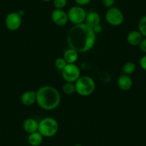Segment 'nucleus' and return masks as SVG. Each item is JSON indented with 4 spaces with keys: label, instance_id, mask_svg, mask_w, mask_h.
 Here are the masks:
<instances>
[{
    "label": "nucleus",
    "instance_id": "obj_1",
    "mask_svg": "<svg viewBox=\"0 0 146 146\" xmlns=\"http://www.w3.org/2000/svg\"><path fill=\"white\" fill-rule=\"evenodd\" d=\"M67 42L69 47L78 52H87L95 45L96 32L85 23L75 25L69 30Z\"/></svg>",
    "mask_w": 146,
    "mask_h": 146
},
{
    "label": "nucleus",
    "instance_id": "obj_2",
    "mask_svg": "<svg viewBox=\"0 0 146 146\" xmlns=\"http://www.w3.org/2000/svg\"><path fill=\"white\" fill-rule=\"evenodd\" d=\"M36 102L40 108L47 111L58 108L61 102V96L58 90L50 85L42 86L36 92Z\"/></svg>",
    "mask_w": 146,
    "mask_h": 146
},
{
    "label": "nucleus",
    "instance_id": "obj_3",
    "mask_svg": "<svg viewBox=\"0 0 146 146\" xmlns=\"http://www.w3.org/2000/svg\"><path fill=\"white\" fill-rule=\"evenodd\" d=\"M75 92L79 95L87 97L92 95L95 90V82L90 76H80L75 82Z\"/></svg>",
    "mask_w": 146,
    "mask_h": 146
},
{
    "label": "nucleus",
    "instance_id": "obj_4",
    "mask_svg": "<svg viewBox=\"0 0 146 146\" xmlns=\"http://www.w3.org/2000/svg\"><path fill=\"white\" fill-rule=\"evenodd\" d=\"M58 130V122L53 117H44L39 122L38 131L44 137H53L57 134Z\"/></svg>",
    "mask_w": 146,
    "mask_h": 146
},
{
    "label": "nucleus",
    "instance_id": "obj_5",
    "mask_svg": "<svg viewBox=\"0 0 146 146\" xmlns=\"http://www.w3.org/2000/svg\"><path fill=\"white\" fill-rule=\"evenodd\" d=\"M69 22L72 23L73 25H80V24L85 23L86 19L87 12L82 7L76 5L70 8L67 12Z\"/></svg>",
    "mask_w": 146,
    "mask_h": 146
},
{
    "label": "nucleus",
    "instance_id": "obj_6",
    "mask_svg": "<svg viewBox=\"0 0 146 146\" xmlns=\"http://www.w3.org/2000/svg\"><path fill=\"white\" fill-rule=\"evenodd\" d=\"M105 20L111 26H120L124 22V15L119 8L113 7L109 8L105 13Z\"/></svg>",
    "mask_w": 146,
    "mask_h": 146
},
{
    "label": "nucleus",
    "instance_id": "obj_7",
    "mask_svg": "<svg viewBox=\"0 0 146 146\" xmlns=\"http://www.w3.org/2000/svg\"><path fill=\"white\" fill-rule=\"evenodd\" d=\"M80 70L75 64H67L62 70V76L65 82L75 83L80 78Z\"/></svg>",
    "mask_w": 146,
    "mask_h": 146
},
{
    "label": "nucleus",
    "instance_id": "obj_8",
    "mask_svg": "<svg viewBox=\"0 0 146 146\" xmlns=\"http://www.w3.org/2000/svg\"><path fill=\"white\" fill-rule=\"evenodd\" d=\"M6 27L10 31H17L20 28L22 23V15L19 12H10L5 18Z\"/></svg>",
    "mask_w": 146,
    "mask_h": 146
},
{
    "label": "nucleus",
    "instance_id": "obj_9",
    "mask_svg": "<svg viewBox=\"0 0 146 146\" xmlns=\"http://www.w3.org/2000/svg\"><path fill=\"white\" fill-rule=\"evenodd\" d=\"M51 18L53 23L59 27L64 26L69 22L67 13L63 9H54L51 14Z\"/></svg>",
    "mask_w": 146,
    "mask_h": 146
},
{
    "label": "nucleus",
    "instance_id": "obj_10",
    "mask_svg": "<svg viewBox=\"0 0 146 146\" xmlns=\"http://www.w3.org/2000/svg\"><path fill=\"white\" fill-rule=\"evenodd\" d=\"M101 17L98 12H95V11H91V12L87 13L85 23L89 27H92L94 30L96 28L99 27Z\"/></svg>",
    "mask_w": 146,
    "mask_h": 146
},
{
    "label": "nucleus",
    "instance_id": "obj_11",
    "mask_svg": "<svg viewBox=\"0 0 146 146\" xmlns=\"http://www.w3.org/2000/svg\"><path fill=\"white\" fill-rule=\"evenodd\" d=\"M133 80L130 75L122 74L117 79V85L123 91H128L133 87Z\"/></svg>",
    "mask_w": 146,
    "mask_h": 146
},
{
    "label": "nucleus",
    "instance_id": "obj_12",
    "mask_svg": "<svg viewBox=\"0 0 146 146\" xmlns=\"http://www.w3.org/2000/svg\"><path fill=\"white\" fill-rule=\"evenodd\" d=\"M21 102L25 106H31L36 101V92L33 90H27L22 93L20 98Z\"/></svg>",
    "mask_w": 146,
    "mask_h": 146
},
{
    "label": "nucleus",
    "instance_id": "obj_13",
    "mask_svg": "<svg viewBox=\"0 0 146 146\" xmlns=\"http://www.w3.org/2000/svg\"><path fill=\"white\" fill-rule=\"evenodd\" d=\"M143 39V36L138 30H133L127 35V42L131 46H139Z\"/></svg>",
    "mask_w": 146,
    "mask_h": 146
},
{
    "label": "nucleus",
    "instance_id": "obj_14",
    "mask_svg": "<svg viewBox=\"0 0 146 146\" xmlns=\"http://www.w3.org/2000/svg\"><path fill=\"white\" fill-rule=\"evenodd\" d=\"M39 122L34 118H27L24 121L23 129L26 133H30L38 131Z\"/></svg>",
    "mask_w": 146,
    "mask_h": 146
},
{
    "label": "nucleus",
    "instance_id": "obj_15",
    "mask_svg": "<svg viewBox=\"0 0 146 146\" xmlns=\"http://www.w3.org/2000/svg\"><path fill=\"white\" fill-rule=\"evenodd\" d=\"M78 57H79V52L70 47L67 49L63 54V58L67 64H75V62L78 61Z\"/></svg>",
    "mask_w": 146,
    "mask_h": 146
},
{
    "label": "nucleus",
    "instance_id": "obj_16",
    "mask_svg": "<svg viewBox=\"0 0 146 146\" xmlns=\"http://www.w3.org/2000/svg\"><path fill=\"white\" fill-rule=\"evenodd\" d=\"M44 137L39 131L30 133L28 136V143L32 146H40L42 143Z\"/></svg>",
    "mask_w": 146,
    "mask_h": 146
},
{
    "label": "nucleus",
    "instance_id": "obj_17",
    "mask_svg": "<svg viewBox=\"0 0 146 146\" xmlns=\"http://www.w3.org/2000/svg\"><path fill=\"white\" fill-rule=\"evenodd\" d=\"M136 70V66L132 62H127L125 63L124 65L123 66L122 68V71H123V74H125V75H130L135 72Z\"/></svg>",
    "mask_w": 146,
    "mask_h": 146
},
{
    "label": "nucleus",
    "instance_id": "obj_18",
    "mask_svg": "<svg viewBox=\"0 0 146 146\" xmlns=\"http://www.w3.org/2000/svg\"><path fill=\"white\" fill-rule=\"evenodd\" d=\"M62 91L66 95H72L75 92V83L66 82L62 85Z\"/></svg>",
    "mask_w": 146,
    "mask_h": 146
},
{
    "label": "nucleus",
    "instance_id": "obj_19",
    "mask_svg": "<svg viewBox=\"0 0 146 146\" xmlns=\"http://www.w3.org/2000/svg\"><path fill=\"white\" fill-rule=\"evenodd\" d=\"M137 27H138V31L141 33L143 37H146V15L143 16L139 20Z\"/></svg>",
    "mask_w": 146,
    "mask_h": 146
},
{
    "label": "nucleus",
    "instance_id": "obj_20",
    "mask_svg": "<svg viewBox=\"0 0 146 146\" xmlns=\"http://www.w3.org/2000/svg\"><path fill=\"white\" fill-rule=\"evenodd\" d=\"M54 8L57 9H63L67 5V0H52Z\"/></svg>",
    "mask_w": 146,
    "mask_h": 146
},
{
    "label": "nucleus",
    "instance_id": "obj_21",
    "mask_svg": "<svg viewBox=\"0 0 146 146\" xmlns=\"http://www.w3.org/2000/svg\"><path fill=\"white\" fill-rule=\"evenodd\" d=\"M67 64V63L66 62V61L64 60V59L63 57H59L54 62V65H55L56 68L61 70V71L65 67V66Z\"/></svg>",
    "mask_w": 146,
    "mask_h": 146
},
{
    "label": "nucleus",
    "instance_id": "obj_22",
    "mask_svg": "<svg viewBox=\"0 0 146 146\" xmlns=\"http://www.w3.org/2000/svg\"><path fill=\"white\" fill-rule=\"evenodd\" d=\"M102 3L103 6L106 8L113 7L115 3V0H102Z\"/></svg>",
    "mask_w": 146,
    "mask_h": 146
},
{
    "label": "nucleus",
    "instance_id": "obj_23",
    "mask_svg": "<svg viewBox=\"0 0 146 146\" xmlns=\"http://www.w3.org/2000/svg\"><path fill=\"white\" fill-rule=\"evenodd\" d=\"M139 48L143 52L146 53V37H144L139 44Z\"/></svg>",
    "mask_w": 146,
    "mask_h": 146
},
{
    "label": "nucleus",
    "instance_id": "obj_24",
    "mask_svg": "<svg viewBox=\"0 0 146 146\" xmlns=\"http://www.w3.org/2000/svg\"><path fill=\"white\" fill-rule=\"evenodd\" d=\"M140 67L143 70L146 71V55L143 56L140 60Z\"/></svg>",
    "mask_w": 146,
    "mask_h": 146
},
{
    "label": "nucleus",
    "instance_id": "obj_25",
    "mask_svg": "<svg viewBox=\"0 0 146 146\" xmlns=\"http://www.w3.org/2000/svg\"><path fill=\"white\" fill-rule=\"evenodd\" d=\"M91 1L92 0H75V2H76L77 5L81 7H83L88 5L89 3H90Z\"/></svg>",
    "mask_w": 146,
    "mask_h": 146
},
{
    "label": "nucleus",
    "instance_id": "obj_26",
    "mask_svg": "<svg viewBox=\"0 0 146 146\" xmlns=\"http://www.w3.org/2000/svg\"><path fill=\"white\" fill-rule=\"evenodd\" d=\"M41 1H42V2H50V1H52V0H41Z\"/></svg>",
    "mask_w": 146,
    "mask_h": 146
},
{
    "label": "nucleus",
    "instance_id": "obj_27",
    "mask_svg": "<svg viewBox=\"0 0 146 146\" xmlns=\"http://www.w3.org/2000/svg\"><path fill=\"white\" fill-rule=\"evenodd\" d=\"M74 146H82V145H80V144H76V145H75Z\"/></svg>",
    "mask_w": 146,
    "mask_h": 146
}]
</instances>
